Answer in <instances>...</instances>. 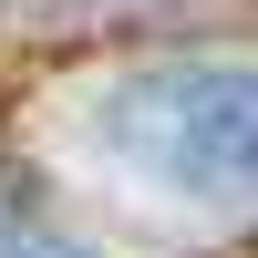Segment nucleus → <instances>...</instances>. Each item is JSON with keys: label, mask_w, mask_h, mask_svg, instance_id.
<instances>
[{"label": "nucleus", "mask_w": 258, "mask_h": 258, "mask_svg": "<svg viewBox=\"0 0 258 258\" xmlns=\"http://www.w3.org/2000/svg\"><path fill=\"white\" fill-rule=\"evenodd\" d=\"M103 155L155 176L165 197H248L258 186V62L238 52H176L145 62L93 114Z\"/></svg>", "instance_id": "nucleus-1"}]
</instances>
